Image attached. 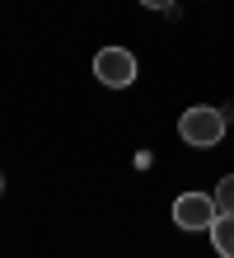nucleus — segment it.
Masks as SVG:
<instances>
[{
	"mask_svg": "<svg viewBox=\"0 0 234 258\" xmlns=\"http://www.w3.org/2000/svg\"><path fill=\"white\" fill-rule=\"evenodd\" d=\"M225 113L220 108H206V103H192L183 117H178V136L187 146H197V150H211V146H220V136H225Z\"/></svg>",
	"mask_w": 234,
	"mask_h": 258,
	"instance_id": "obj_1",
	"label": "nucleus"
},
{
	"mask_svg": "<svg viewBox=\"0 0 234 258\" xmlns=\"http://www.w3.org/2000/svg\"><path fill=\"white\" fill-rule=\"evenodd\" d=\"M94 75H99L108 89H127L136 80V56L127 47H99L94 52Z\"/></svg>",
	"mask_w": 234,
	"mask_h": 258,
	"instance_id": "obj_2",
	"label": "nucleus"
},
{
	"mask_svg": "<svg viewBox=\"0 0 234 258\" xmlns=\"http://www.w3.org/2000/svg\"><path fill=\"white\" fill-rule=\"evenodd\" d=\"M215 216H220V211H215L211 192H183L174 202V225L178 230H211Z\"/></svg>",
	"mask_w": 234,
	"mask_h": 258,
	"instance_id": "obj_3",
	"label": "nucleus"
},
{
	"mask_svg": "<svg viewBox=\"0 0 234 258\" xmlns=\"http://www.w3.org/2000/svg\"><path fill=\"white\" fill-rule=\"evenodd\" d=\"M211 244H215V253H220V258H234V216H215Z\"/></svg>",
	"mask_w": 234,
	"mask_h": 258,
	"instance_id": "obj_4",
	"label": "nucleus"
},
{
	"mask_svg": "<svg viewBox=\"0 0 234 258\" xmlns=\"http://www.w3.org/2000/svg\"><path fill=\"white\" fill-rule=\"evenodd\" d=\"M211 197H215V211H220V216H234V174H225Z\"/></svg>",
	"mask_w": 234,
	"mask_h": 258,
	"instance_id": "obj_5",
	"label": "nucleus"
},
{
	"mask_svg": "<svg viewBox=\"0 0 234 258\" xmlns=\"http://www.w3.org/2000/svg\"><path fill=\"white\" fill-rule=\"evenodd\" d=\"M140 5H145V10H169L174 0H140Z\"/></svg>",
	"mask_w": 234,
	"mask_h": 258,
	"instance_id": "obj_6",
	"label": "nucleus"
},
{
	"mask_svg": "<svg viewBox=\"0 0 234 258\" xmlns=\"http://www.w3.org/2000/svg\"><path fill=\"white\" fill-rule=\"evenodd\" d=\"M220 113H225V122H234V103H225V108H220Z\"/></svg>",
	"mask_w": 234,
	"mask_h": 258,
	"instance_id": "obj_7",
	"label": "nucleus"
}]
</instances>
